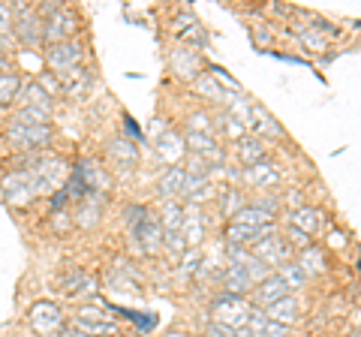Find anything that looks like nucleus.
<instances>
[{
  "label": "nucleus",
  "instance_id": "26",
  "mask_svg": "<svg viewBox=\"0 0 361 337\" xmlns=\"http://www.w3.org/2000/svg\"><path fill=\"white\" fill-rule=\"evenodd\" d=\"M244 181L250 187H277L280 184V168L274 163H259V166H250L244 172Z\"/></svg>",
  "mask_w": 361,
  "mask_h": 337
},
{
  "label": "nucleus",
  "instance_id": "1",
  "mask_svg": "<svg viewBox=\"0 0 361 337\" xmlns=\"http://www.w3.org/2000/svg\"><path fill=\"white\" fill-rule=\"evenodd\" d=\"M6 142L21 154H37L39 148H49L54 142V130L49 123H37V127H25V123H9Z\"/></svg>",
  "mask_w": 361,
  "mask_h": 337
},
{
  "label": "nucleus",
  "instance_id": "51",
  "mask_svg": "<svg viewBox=\"0 0 361 337\" xmlns=\"http://www.w3.org/2000/svg\"><path fill=\"white\" fill-rule=\"evenodd\" d=\"M51 226H54V232H70V226H73V217L66 214V211H54Z\"/></svg>",
  "mask_w": 361,
  "mask_h": 337
},
{
  "label": "nucleus",
  "instance_id": "4",
  "mask_svg": "<svg viewBox=\"0 0 361 337\" xmlns=\"http://www.w3.org/2000/svg\"><path fill=\"white\" fill-rule=\"evenodd\" d=\"M211 322H220V325H229V329H244L247 319H250V307H247V301L241 295H229V292H223V295L214 301L211 307Z\"/></svg>",
  "mask_w": 361,
  "mask_h": 337
},
{
  "label": "nucleus",
  "instance_id": "17",
  "mask_svg": "<svg viewBox=\"0 0 361 337\" xmlns=\"http://www.w3.org/2000/svg\"><path fill=\"white\" fill-rule=\"evenodd\" d=\"M289 292H292V289L283 283V277H280V274H271V277H265L262 283L256 286V292H253V301H256V305L265 310V307H271V305H277L280 298H286Z\"/></svg>",
  "mask_w": 361,
  "mask_h": 337
},
{
  "label": "nucleus",
  "instance_id": "50",
  "mask_svg": "<svg viewBox=\"0 0 361 337\" xmlns=\"http://www.w3.org/2000/svg\"><path fill=\"white\" fill-rule=\"evenodd\" d=\"M286 238L292 241V247H298V250H307V247H310V235H304V232L295 229V226L286 229Z\"/></svg>",
  "mask_w": 361,
  "mask_h": 337
},
{
  "label": "nucleus",
  "instance_id": "35",
  "mask_svg": "<svg viewBox=\"0 0 361 337\" xmlns=\"http://www.w3.org/2000/svg\"><path fill=\"white\" fill-rule=\"evenodd\" d=\"M58 283H61V289L66 292V295H78V292H85V289H87V292L94 289V280H90L85 271H78V268H73L70 274H63Z\"/></svg>",
  "mask_w": 361,
  "mask_h": 337
},
{
  "label": "nucleus",
  "instance_id": "38",
  "mask_svg": "<svg viewBox=\"0 0 361 337\" xmlns=\"http://www.w3.org/2000/svg\"><path fill=\"white\" fill-rule=\"evenodd\" d=\"M277 274L283 277V283L289 286V289H301L304 283H307V271L298 265V262H286V265H280L277 268Z\"/></svg>",
  "mask_w": 361,
  "mask_h": 337
},
{
  "label": "nucleus",
  "instance_id": "55",
  "mask_svg": "<svg viewBox=\"0 0 361 337\" xmlns=\"http://www.w3.org/2000/svg\"><path fill=\"white\" fill-rule=\"evenodd\" d=\"M61 337H87V334H82V331H75V329H73V325H70V329H63V331H61Z\"/></svg>",
  "mask_w": 361,
  "mask_h": 337
},
{
  "label": "nucleus",
  "instance_id": "5",
  "mask_svg": "<svg viewBox=\"0 0 361 337\" xmlns=\"http://www.w3.org/2000/svg\"><path fill=\"white\" fill-rule=\"evenodd\" d=\"M82 61H85V46L75 42V39L49 46V51H45V63H49V70L54 75H63V73L75 70V66H82Z\"/></svg>",
  "mask_w": 361,
  "mask_h": 337
},
{
  "label": "nucleus",
  "instance_id": "10",
  "mask_svg": "<svg viewBox=\"0 0 361 337\" xmlns=\"http://www.w3.org/2000/svg\"><path fill=\"white\" fill-rule=\"evenodd\" d=\"M78 30V16L73 13L70 6H63L58 16L45 18V39L51 42V46H58V42H70V37Z\"/></svg>",
  "mask_w": 361,
  "mask_h": 337
},
{
  "label": "nucleus",
  "instance_id": "46",
  "mask_svg": "<svg viewBox=\"0 0 361 337\" xmlns=\"http://www.w3.org/2000/svg\"><path fill=\"white\" fill-rule=\"evenodd\" d=\"M220 123H223L226 136H232L235 142H238V139H244V136H247V130H244V127H241V123H238V121H235V118L229 115V111H226V115L220 118Z\"/></svg>",
  "mask_w": 361,
  "mask_h": 337
},
{
  "label": "nucleus",
  "instance_id": "19",
  "mask_svg": "<svg viewBox=\"0 0 361 337\" xmlns=\"http://www.w3.org/2000/svg\"><path fill=\"white\" fill-rule=\"evenodd\" d=\"M99 220H103V196L90 193V196H85L82 202H78V211H75L73 223L82 226V229H94V226H99Z\"/></svg>",
  "mask_w": 361,
  "mask_h": 337
},
{
  "label": "nucleus",
  "instance_id": "56",
  "mask_svg": "<svg viewBox=\"0 0 361 337\" xmlns=\"http://www.w3.org/2000/svg\"><path fill=\"white\" fill-rule=\"evenodd\" d=\"M235 337H256V331H253V329H247V325H244V329L235 331Z\"/></svg>",
  "mask_w": 361,
  "mask_h": 337
},
{
  "label": "nucleus",
  "instance_id": "24",
  "mask_svg": "<svg viewBox=\"0 0 361 337\" xmlns=\"http://www.w3.org/2000/svg\"><path fill=\"white\" fill-rule=\"evenodd\" d=\"M265 157H268V148H265V142L259 139V136L247 133L244 139H238V160H241L247 168L265 163Z\"/></svg>",
  "mask_w": 361,
  "mask_h": 337
},
{
  "label": "nucleus",
  "instance_id": "30",
  "mask_svg": "<svg viewBox=\"0 0 361 337\" xmlns=\"http://www.w3.org/2000/svg\"><path fill=\"white\" fill-rule=\"evenodd\" d=\"M265 317H268V319H274V322H280V325H292V322L298 319V301L292 298V295L280 298L277 305L265 307Z\"/></svg>",
  "mask_w": 361,
  "mask_h": 337
},
{
  "label": "nucleus",
  "instance_id": "39",
  "mask_svg": "<svg viewBox=\"0 0 361 337\" xmlns=\"http://www.w3.org/2000/svg\"><path fill=\"white\" fill-rule=\"evenodd\" d=\"M163 247L175 256V259H180V256L187 253V238H184V232H166V235H163Z\"/></svg>",
  "mask_w": 361,
  "mask_h": 337
},
{
  "label": "nucleus",
  "instance_id": "23",
  "mask_svg": "<svg viewBox=\"0 0 361 337\" xmlns=\"http://www.w3.org/2000/svg\"><path fill=\"white\" fill-rule=\"evenodd\" d=\"M184 181H187V168L184 166H172L166 168L160 184H157V190H160V196L169 202V199H180L184 196Z\"/></svg>",
  "mask_w": 361,
  "mask_h": 337
},
{
  "label": "nucleus",
  "instance_id": "41",
  "mask_svg": "<svg viewBox=\"0 0 361 337\" xmlns=\"http://www.w3.org/2000/svg\"><path fill=\"white\" fill-rule=\"evenodd\" d=\"M295 37H298L307 49H313V51H325V37H319V33H316V27H301V30H295Z\"/></svg>",
  "mask_w": 361,
  "mask_h": 337
},
{
  "label": "nucleus",
  "instance_id": "28",
  "mask_svg": "<svg viewBox=\"0 0 361 337\" xmlns=\"http://www.w3.org/2000/svg\"><path fill=\"white\" fill-rule=\"evenodd\" d=\"M18 99H21V106H30V109H39V111H45V115L51 118V109H54V103H51V97L42 91V87L37 85V82H27V85H21V94H18Z\"/></svg>",
  "mask_w": 361,
  "mask_h": 337
},
{
  "label": "nucleus",
  "instance_id": "43",
  "mask_svg": "<svg viewBox=\"0 0 361 337\" xmlns=\"http://www.w3.org/2000/svg\"><path fill=\"white\" fill-rule=\"evenodd\" d=\"M187 123H190V133L211 136V115H205V111H193V115L187 118Z\"/></svg>",
  "mask_w": 361,
  "mask_h": 337
},
{
  "label": "nucleus",
  "instance_id": "12",
  "mask_svg": "<svg viewBox=\"0 0 361 337\" xmlns=\"http://www.w3.org/2000/svg\"><path fill=\"white\" fill-rule=\"evenodd\" d=\"M13 37L21 42V46H27V49H37L39 42L45 39V21L37 16V9H33L30 16H21V18H16Z\"/></svg>",
  "mask_w": 361,
  "mask_h": 337
},
{
  "label": "nucleus",
  "instance_id": "32",
  "mask_svg": "<svg viewBox=\"0 0 361 337\" xmlns=\"http://www.w3.org/2000/svg\"><path fill=\"white\" fill-rule=\"evenodd\" d=\"M160 223H163V232H180V226H184V205H180V199L163 202Z\"/></svg>",
  "mask_w": 361,
  "mask_h": 337
},
{
  "label": "nucleus",
  "instance_id": "42",
  "mask_svg": "<svg viewBox=\"0 0 361 337\" xmlns=\"http://www.w3.org/2000/svg\"><path fill=\"white\" fill-rule=\"evenodd\" d=\"M211 75L220 82V87H232V97H244V87H241L238 82H235V78H232L229 73H226L223 66H211Z\"/></svg>",
  "mask_w": 361,
  "mask_h": 337
},
{
  "label": "nucleus",
  "instance_id": "31",
  "mask_svg": "<svg viewBox=\"0 0 361 337\" xmlns=\"http://www.w3.org/2000/svg\"><path fill=\"white\" fill-rule=\"evenodd\" d=\"M211 196V184H208V175L202 172H187V181H184V199H190L193 205H199L202 199Z\"/></svg>",
  "mask_w": 361,
  "mask_h": 337
},
{
  "label": "nucleus",
  "instance_id": "44",
  "mask_svg": "<svg viewBox=\"0 0 361 337\" xmlns=\"http://www.w3.org/2000/svg\"><path fill=\"white\" fill-rule=\"evenodd\" d=\"M247 205L244 202V196L238 193V190H229V193H223V214H238V211Z\"/></svg>",
  "mask_w": 361,
  "mask_h": 337
},
{
  "label": "nucleus",
  "instance_id": "9",
  "mask_svg": "<svg viewBox=\"0 0 361 337\" xmlns=\"http://www.w3.org/2000/svg\"><path fill=\"white\" fill-rule=\"evenodd\" d=\"M253 256H259L268 268H280V265H286L292 262V250H289V244L280 238V235H268V238H262L259 244L250 247Z\"/></svg>",
  "mask_w": 361,
  "mask_h": 337
},
{
  "label": "nucleus",
  "instance_id": "40",
  "mask_svg": "<svg viewBox=\"0 0 361 337\" xmlns=\"http://www.w3.org/2000/svg\"><path fill=\"white\" fill-rule=\"evenodd\" d=\"M16 123H25V127H37V123H49V115L39 109H30V106H21L18 115H16Z\"/></svg>",
  "mask_w": 361,
  "mask_h": 337
},
{
  "label": "nucleus",
  "instance_id": "27",
  "mask_svg": "<svg viewBox=\"0 0 361 337\" xmlns=\"http://www.w3.org/2000/svg\"><path fill=\"white\" fill-rule=\"evenodd\" d=\"M223 283H226V292H229V295H241V292H247L253 286V280H250V274H247L244 265L229 262L223 268Z\"/></svg>",
  "mask_w": 361,
  "mask_h": 337
},
{
  "label": "nucleus",
  "instance_id": "53",
  "mask_svg": "<svg viewBox=\"0 0 361 337\" xmlns=\"http://www.w3.org/2000/svg\"><path fill=\"white\" fill-rule=\"evenodd\" d=\"M123 123H127V139H135V142H142V130L135 127V121H133V118H127Z\"/></svg>",
  "mask_w": 361,
  "mask_h": 337
},
{
  "label": "nucleus",
  "instance_id": "48",
  "mask_svg": "<svg viewBox=\"0 0 361 337\" xmlns=\"http://www.w3.org/2000/svg\"><path fill=\"white\" fill-rule=\"evenodd\" d=\"M13 27H16L13 6H9V4H0V33H9V37H13Z\"/></svg>",
  "mask_w": 361,
  "mask_h": 337
},
{
  "label": "nucleus",
  "instance_id": "16",
  "mask_svg": "<svg viewBox=\"0 0 361 337\" xmlns=\"http://www.w3.org/2000/svg\"><path fill=\"white\" fill-rule=\"evenodd\" d=\"M247 133H253V136H259V139H280V136H283V127H280L277 118L271 115L265 106L253 103V111H250V130H247Z\"/></svg>",
  "mask_w": 361,
  "mask_h": 337
},
{
  "label": "nucleus",
  "instance_id": "33",
  "mask_svg": "<svg viewBox=\"0 0 361 337\" xmlns=\"http://www.w3.org/2000/svg\"><path fill=\"white\" fill-rule=\"evenodd\" d=\"M178 37L180 42H196V46H202L205 42V30H202V25L196 21V16H178Z\"/></svg>",
  "mask_w": 361,
  "mask_h": 337
},
{
  "label": "nucleus",
  "instance_id": "47",
  "mask_svg": "<svg viewBox=\"0 0 361 337\" xmlns=\"http://www.w3.org/2000/svg\"><path fill=\"white\" fill-rule=\"evenodd\" d=\"M199 259H202L199 247H196V250H187L184 256H180V274H193L196 268H202V265H199Z\"/></svg>",
  "mask_w": 361,
  "mask_h": 337
},
{
  "label": "nucleus",
  "instance_id": "11",
  "mask_svg": "<svg viewBox=\"0 0 361 337\" xmlns=\"http://www.w3.org/2000/svg\"><path fill=\"white\" fill-rule=\"evenodd\" d=\"M75 175L82 178V184L87 187V193L103 196L106 190L111 187V175L106 172V166L97 163V160H82V163H78V168H75Z\"/></svg>",
  "mask_w": 361,
  "mask_h": 337
},
{
  "label": "nucleus",
  "instance_id": "2",
  "mask_svg": "<svg viewBox=\"0 0 361 337\" xmlns=\"http://www.w3.org/2000/svg\"><path fill=\"white\" fill-rule=\"evenodd\" d=\"M0 187H4V196L9 205H27V202L42 196L33 168H13V172H6L0 178Z\"/></svg>",
  "mask_w": 361,
  "mask_h": 337
},
{
  "label": "nucleus",
  "instance_id": "36",
  "mask_svg": "<svg viewBox=\"0 0 361 337\" xmlns=\"http://www.w3.org/2000/svg\"><path fill=\"white\" fill-rule=\"evenodd\" d=\"M21 94V78L16 73H0V109L13 106Z\"/></svg>",
  "mask_w": 361,
  "mask_h": 337
},
{
  "label": "nucleus",
  "instance_id": "14",
  "mask_svg": "<svg viewBox=\"0 0 361 337\" xmlns=\"http://www.w3.org/2000/svg\"><path fill=\"white\" fill-rule=\"evenodd\" d=\"M30 325H33V329H37L39 334L63 331V319H61L58 305H51V301H39V305H33V307H30Z\"/></svg>",
  "mask_w": 361,
  "mask_h": 337
},
{
  "label": "nucleus",
  "instance_id": "15",
  "mask_svg": "<svg viewBox=\"0 0 361 337\" xmlns=\"http://www.w3.org/2000/svg\"><path fill=\"white\" fill-rule=\"evenodd\" d=\"M187 148L193 151V157H199V160H205V166H220L223 163V148L217 142H214V136H202V133H187Z\"/></svg>",
  "mask_w": 361,
  "mask_h": 337
},
{
  "label": "nucleus",
  "instance_id": "20",
  "mask_svg": "<svg viewBox=\"0 0 361 337\" xmlns=\"http://www.w3.org/2000/svg\"><path fill=\"white\" fill-rule=\"evenodd\" d=\"M90 85H94V75H90V70H82V66H75V70L61 75V94L63 97H73V99L85 97Z\"/></svg>",
  "mask_w": 361,
  "mask_h": 337
},
{
  "label": "nucleus",
  "instance_id": "13",
  "mask_svg": "<svg viewBox=\"0 0 361 337\" xmlns=\"http://www.w3.org/2000/svg\"><path fill=\"white\" fill-rule=\"evenodd\" d=\"M169 66H172V73L178 78H184V82H196L202 58H199V51L187 49V46H178L172 54H169Z\"/></svg>",
  "mask_w": 361,
  "mask_h": 337
},
{
  "label": "nucleus",
  "instance_id": "3",
  "mask_svg": "<svg viewBox=\"0 0 361 337\" xmlns=\"http://www.w3.org/2000/svg\"><path fill=\"white\" fill-rule=\"evenodd\" d=\"M33 175H37V184H39V193L49 196V193H58V190L66 187V181L73 178L70 166L61 157H39L37 166H33Z\"/></svg>",
  "mask_w": 361,
  "mask_h": 337
},
{
  "label": "nucleus",
  "instance_id": "34",
  "mask_svg": "<svg viewBox=\"0 0 361 337\" xmlns=\"http://www.w3.org/2000/svg\"><path fill=\"white\" fill-rule=\"evenodd\" d=\"M193 91L199 97H205V99H214V103H226V94H223L220 82L214 75H208V73H199V78L193 82Z\"/></svg>",
  "mask_w": 361,
  "mask_h": 337
},
{
  "label": "nucleus",
  "instance_id": "57",
  "mask_svg": "<svg viewBox=\"0 0 361 337\" xmlns=\"http://www.w3.org/2000/svg\"><path fill=\"white\" fill-rule=\"evenodd\" d=\"M166 337H187L184 331H172V334H166Z\"/></svg>",
  "mask_w": 361,
  "mask_h": 337
},
{
  "label": "nucleus",
  "instance_id": "29",
  "mask_svg": "<svg viewBox=\"0 0 361 337\" xmlns=\"http://www.w3.org/2000/svg\"><path fill=\"white\" fill-rule=\"evenodd\" d=\"M289 226L301 229L304 235H313L316 229L322 226V211H319V208H307V205L289 211Z\"/></svg>",
  "mask_w": 361,
  "mask_h": 337
},
{
  "label": "nucleus",
  "instance_id": "7",
  "mask_svg": "<svg viewBox=\"0 0 361 337\" xmlns=\"http://www.w3.org/2000/svg\"><path fill=\"white\" fill-rule=\"evenodd\" d=\"M163 235H166V232H163L160 217L148 211V217H145L139 226L130 232V241L139 244V253H157V250L163 247Z\"/></svg>",
  "mask_w": 361,
  "mask_h": 337
},
{
  "label": "nucleus",
  "instance_id": "49",
  "mask_svg": "<svg viewBox=\"0 0 361 337\" xmlns=\"http://www.w3.org/2000/svg\"><path fill=\"white\" fill-rule=\"evenodd\" d=\"M148 217V208L145 205H133V208H127V214H123V220H127V226H130V232L139 226V223Z\"/></svg>",
  "mask_w": 361,
  "mask_h": 337
},
{
  "label": "nucleus",
  "instance_id": "21",
  "mask_svg": "<svg viewBox=\"0 0 361 337\" xmlns=\"http://www.w3.org/2000/svg\"><path fill=\"white\" fill-rule=\"evenodd\" d=\"M180 232L187 238V247L196 250L202 244V238H205V220H202L199 205H184V226H180Z\"/></svg>",
  "mask_w": 361,
  "mask_h": 337
},
{
  "label": "nucleus",
  "instance_id": "25",
  "mask_svg": "<svg viewBox=\"0 0 361 337\" xmlns=\"http://www.w3.org/2000/svg\"><path fill=\"white\" fill-rule=\"evenodd\" d=\"M274 220H277V214H271V211L259 208V205H244L238 214L232 217V223H238V226H250V229H265Z\"/></svg>",
  "mask_w": 361,
  "mask_h": 337
},
{
  "label": "nucleus",
  "instance_id": "6",
  "mask_svg": "<svg viewBox=\"0 0 361 337\" xmlns=\"http://www.w3.org/2000/svg\"><path fill=\"white\" fill-rule=\"evenodd\" d=\"M109 163L115 166L118 175H133L135 166H139V145H135L133 139L121 136V139H111L109 142Z\"/></svg>",
  "mask_w": 361,
  "mask_h": 337
},
{
  "label": "nucleus",
  "instance_id": "54",
  "mask_svg": "<svg viewBox=\"0 0 361 337\" xmlns=\"http://www.w3.org/2000/svg\"><path fill=\"white\" fill-rule=\"evenodd\" d=\"M286 196H289V205H292V211H295V208H304V199H301L298 190H292V193H286Z\"/></svg>",
  "mask_w": 361,
  "mask_h": 337
},
{
  "label": "nucleus",
  "instance_id": "37",
  "mask_svg": "<svg viewBox=\"0 0 361 337\" xmlns=\"http://www.w3.org/2000/svg\"><path fill=\"white\" fill-rule=\"evenodd\" d=\"M298 265L304 268L307 274H322L325 271V253L319 250V247H307V250L298 253Z\"/></svg>",
  "mask_w": 361,
  "mask_h": 337
},
{
  "label": "nucleus",
  "instance_id": "45",
  "mask_svg": "<svg viewBox=\"0 0 361 337\" xmlns=\"http://www.w3.org/2000/svg\"><path fill=\"white\" fill-rule=\"evenodd\" d=\"M37 85H39V87H42V91H45V94H49L51 99H54V97H58V94H61V75H54V73H42V75L37 78Z\"/></svg>",
  "mask_w": 361,
  "mask_h": 337
},
{
  "label": "nucleus",
  "instance_id": "52",
  "mask_svg": "<svg viewBox=\"0 0 361 337\" xmlns=\"http://www.w3.org/2000/svg\"><path fill=\"white\" fill-rule=\"evenodd\" d=\"M208 337H235V329H229V325H220V322H211L208 325Z\"/></svg>",
  "mask_w": 361,
  "mask_h": 337
},
{
  "label": "nucleus",
  "instance_id": "22",
  "mask_svg": "<svg viewBox=\"0 0 361 337\" xmlns=\"http://www.w3.org/2000/svg\"><path fill=\"white\" fill-rule=\"evenodd\" d=\"M247 329H253L256 337H289V334H292L289 325H280V322H274V319H268L265 310H256V307L250 310Z\"/></svg>",
  "mask_w": 361,
  "mask_h": 337
},
{
  "label": "nucleus",
  "instance_id": "8",
  "mask_svg": "<svg viewBox=\"0 0 361 337\" xmlns=\"http://www.w3.org/2000/svg\"><path fill=\"white\" fill-rule=\"evenodd\" d=\"M73 329L87 337H115V322H111L103 310L97 307H82L78 317L73 319Z\"/></svg>",
  "mask_w": 361,
  "mask_h": 337
},
{
  "label": "nucleus",
  "instance_id": "18",
  "mask_svg": "<svg viewBox=\"0 0 361 337\" xmlns=\"http://www.w3.org/2000/svg\"><path fill=\"white\" fill-rule=\"evenodd\" d=\"M184 151H187V142L180 139L178 133H172V130H166L163 136L157 139V160L166 163L169 168L180 166V157H184Z\"/></svg>",
  "mask_w": 361,
  "mask_h": 337
}]
</instances>
